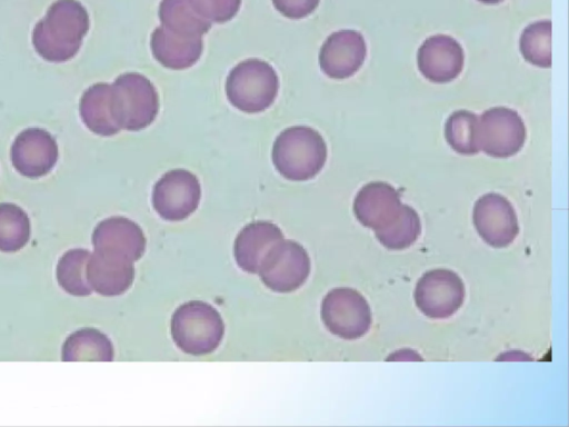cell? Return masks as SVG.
I'll list each match as a JSON object with an SVG mask.
<instances>
[{"instance_id": "obj_2", "label": "cell", "mask_w": 569, "mask_h": 427, "mask_svg": "<svg viewBox=\"0 0 569 427\" xmlns=\"http://www.w3.org/2000/svg\"><path fill=\"white\" fill-rule=\"evenodd\" d=\"M272 162L286 179L305 181L316 177L327 160L322 136L307 126L284 129L272 146Z\"/></svg>"}, {"instance_id": "obj_3", "label": "cell", "mask_w": 569, "mask_h": 427, "mask_svg": "<svg viewBox=\"0 0 569 427\" xmlns=\"http://www.w3.org/2000/svg\"><path fill=\"white\" fill-rule=\"evenodd\" d=\"M224 325L211 305L192 300L179 306L171 318V336L176 345L191 356L212 352L221 342Z\"/></svg>"}, {"instance_id": "obj_11", "label": "cell", "mask_w": 569, "mask_h": 427, "mask_svg": "<svg viewBox=\"0 0 569 427\" xmlns=\"http://www.w3.org/2000/svg\"><path fill=\"white\" fill-rule=\"evenodd\" d=\"M472 220L482 240L495 248L509 246L519 234L512 205L496 192L486 193L476 201Z\"/></svg>"}, {"instance_id": "obj_23", "label": "cell", "mask_w": 569, "mask_h": 427, "mask_svg": "<svg viewBox=\"0 0 569 427\" xmlns=\"http://www.w3.org/2000/svg\"><path fill=\"white\" fill-rule=\"evenodd\" d=\"M420 231L421 224L417 211L403 203L393 220L375 230L379 242L389 250L410 247L418 239Z\"/></svg>"}, {"instance_id": "obj_10", "label": "cell", "mask_w": 569, "mask_h": 427, "mask_svg": "<svg viewBox=\"0 0 569 427\" xmlns=\"http://www.w3.org/2000/svg\"><path fill=\"white\" fill-rule=\"evenodd\" d=\"M201 188L197 177L186 169L166 172L152 189V206L168 221H181L198 208Z\"/></svg>"}, {"instance_id": "obj_30", "label": "cell", "mask_w": 569, "mask_h": 427, "mask_svg": "<svg viewBox=\"0 0 569 427\" xmlns=\"http://www.w3.org/2000/svg\"><path fill=\"white\" fill-rule=\"evenodd\" d=\"M479 1H481L483 3L495 4V3H499L503 0H479Z\"/></svg>"}, {"instance_id": "obj_1", "label": "cell", "mask_w": 569, "mask_h": 427, "mask_svg": "<svg viewBox=\"0 0 569 427\" xmlns=\"http://www.w3.org/2000/svg\"><path fill=\"white\" fill-rule=\"evenodd\" d=\"M88 29L89 16L80 2L58 0L36 24L32 44L44 60L64 62L78 53Z\"/></svg>"}, {"instance_id": "obj_19", "label": "cell", "mask_w": 569, "mask_h": 427, "mask_svg": "<svg viewBox=\"0 0 569 427\" xmlns=\"http://www.w3.org/2000/svg\"><path fill=\"white\" fill-rule=\"evenodd\" d=\"M154 59L166 68L182 70L193 66L202 53V39L180 36L163 27L157 28L150 40Z\"/></svg>"}, {"instance_id": "obj_14", "label": "cell", "mask_w": 569, "mask_h": 427, "mask_svg": "<svg viewBox=\"0 0 569 427\" xmlns=\"http://www.w3.org/2000/svg\"><path fill=\"white\" fill-rule=\"evenodd\" d=\"M367 53L363 37L356 30H340L330 34L319 52L321 70L332 79H347L362 66Z\"/></svg>"}, {"instance_id": "obj_8", "label": "cell", "mask_w": 569, "mask_h": 427, "mask_svg": "<svg viewBox=\"0 0 569 427\" xmlns=\"http://www.w3.org/2000/svg\"><path fill=\"white\" fill-rule=\"evenodd\" d=\"M526 126L521 117L507 107L486 110L478 118L479 149L493 158H508L522 148Z\"/></svg>"}, {"instance_id": "obj_13", "label": "cell", "mask_w": 569, "mask_h": 427, "mask_svg": "<svg viewBox=\"0 0 569 427\" xmlns=\"http://www.w3.org/2000/svg\"><path fill=\"white\" fill-rule=\"evenodd\" d=\"M92 244L97 252L134 262L144 252L146 237L134 221L110 217L96 226Z\"/></svg>"}, {"instance_id": "obj_24", "label": "cell", "mask_w": 569, "mask_h": 427, "mask_svg": "<svg viewBox=\"0 0 569 427\" xmlns=\"http://www.w3.org/2000/svg\"><path fill=\"white\" fill-rule=\"evenodd\" d=\"M90 252L71 249L62 255L57 265V280L60 287L73 296H88L92 289L87 279V264Z\"/></svg>"}, {"instance_id": "obj_17", "label": "cell", "mask_w": 569, "mask_h": 427, "mask_svg": "<svg viewBox=\"0 0 569 427\" xmlns=\"http://www.w3.org/2000/svg\"><path fill=\"white\" fill-rule=\"evenodd\" d=\"M284 239L281 229L270 221H254L244 226L234 240L233 255L238 266L258 274L260 264L273 245Z\"/></svg>"}, {"instance_id": "obj_7", "label": "cell", "mask_w": 569, "mask_h": 427, "mask_svg": "<svg viewBox=\"0 0 569 427\" xmlns=\"http://www.w3.org/2000/svg\"><path fill=\"white\" fill-rule=\"evenodd\" d=\"M321 318L330 332L349 340L362 337L372 319L365 297L347 287L335 288L325 296Z\"/></svg>"}, {"instance_id": "obj_16", "label": "cell", "mask_w": 569, "mask_h": 427, "mask_svg": "<svg viewBox=\"0 0 569 427\" xmlns=\"http://www.w3.org/2000/svg\"><path fill=\"white\" fill-rule=\"evenodd\" d=\"M401 200L389 183L373 181L365 185L353 201V212L361 225L378 230L396 218Z\"/></svg>"}, {"instance_id": "obj_4", "label": "cell", "mask_w": 569, "mask_h": 427, "mask_svg": "<svg viewBox=\"0 0 569 427\" xmlns=\"http://www.w3.org/2000/svg\"><path fill=\"white\" fill-rule=\"evenodd\" d=\"M112 117L120 129L138 131L148 127L159 111V98L152 82L143 75L119 76L110 89Z\"/></svg>"}, {"instance_id": "obj_28", "label": "cell", "mask_w": 569, "mask_h": 427, "mask_svg": "<svg viewBox=\"0 0 569 427\" xmlns=\"http://www.w3.org/2000/svg\"><path fill=\"white\" fill-rule=\"evenodd\" d=\"M193 9L204 19L214 22L230 20L238 11L240 0H189Z\"/></svg>"}, {"instance_id": "obj_15", "label": "cell", "mask_w": 569, "mask_h": 427, "mask_svg": "<svg viewBox=\"0 0 569 427\" xmlns=\"http://www.w3.org/2000/svg\"><path fill=\"white\" fill-rule=\"evenodd\" d=\"M463 50L459 42L445 34L429 37L420 46L417 63L421 75L436 83L456 79L463 67Z\"/></svg>"}, {"instance_id": "obj_27", "label": "cell", "mask_w": 569, "mask_h": 427, "mask_svg": "<svg viewBox=\"0 0 569 427\" xmlns=\"http://www.w3.org/2000/svg\"><path fill=\"white\" fill-rule=\"evenodd\" d=\"M551 21L543 20L529 24L521 33L519 48L522 57L531 64L550 68Z\"/></svg>"}, {"instance_id": "obj_26", "label": "cell", "mask_w": 569, "mask_h": 427, "mask_svg": "<svg viewBox=\"0 0 569 427\" xmlns=\"http://www.w3.org/2000/svg\"><path fill=\"white\" fill-rule=\"evenodd\" d=\"M29 237L30 220L27 214L14 203H0V251L20 250Z\"/></svg>"}, {"instance_id": "obj_6", "label": "cell", "mask_w": 569, "mask_h": 427, "mask_svg": "<svg viewBox=\"0 0 569 427\" xmlns=\"http://www.w3.org/2000/svg\"><path fill=\"white\" fill-rule=\"evenodd\" d=\"M258 274L267 288L281 294L291 292L307 280L310 258L300 244L282 239L266 254Z\"/></svg>"}, {"instance_id": "obj_18", "label": "cell", "mask_w": 569, "mask_h": 427, "mask_svg": "<svg viewBox=\"0 0 569 427\" xmlns=\"http://www.w3.org/2000/svg\"><path fill=\"white\" fill-rule=\"evenodd\" d=\"M134 278L133 262L93 251L87 264V279L96 292L118 296L127 291Z\"/></svg>"}, {"instance_id": "obj_29", "label": "cell", "mask_w": 569, "mask_h": 427, "mask_svg": "<svg viewBox=\"0 0 569 427\" xmlns=\"http://www.w3.org/2000/svg\"><path fill=\"white\" fill-rule=\"evenodd\" d=\"M319 0H273V4L283 16L300 19L310 14Z\"/></svg>"}, {"instance_id": "obj_21", "label": "cell", "mask_w": 569, "mask_h": 427, "mask_svg": "<svg viewBox=\"0 0 569 427\" xmlns=\"http://www.w3.org/2000/svg\"><path fill=\"white\" fill-rule=\"evenodd\" d=\"M61 358L63 361H111L113 346L98 329L82 328L66 339Z\"/></svg>"}, {"instance_id": "obj_20", "label": "cell", "mask_w": 569, "mask_h": 427, "mask_svg": "<svg viewBox=\"0 0 569 427\" xmlns=\"http://www.w3.org/2000/svg\"><path fill=\"white\" fill-rule=\"evenodd\" d=\"M111 85L100 82L89 87L80 99V116L86 127L99 136H113L121 129L110 107Z\"/></svg>"}, {"instance_id": "obj_9", "label": "cell", "mask_w": 569, "mask_h": 427, "mask_svg": "<svg viewBox=\"0 0 569 427\" xmlns=\"http://www.w3.org/2000/svg\"><path fill=\"white\" fill-rule=\"evenodd\" d=\"M413 297L423 315L432 319H443L452 316L461 307L465 285L450 269H432L420 277Z\"/></svg>"}, {"instance_id": "obj_5", "label": "cell", "mask_w": 569, "mask_h": 427, "mask_svg": "<svg viewBox=\"0 0 569 427\" xmlns=\"http://www.w3.org/2000/svg\"><path fill=\"white\" fill-rule=\"evenodd\" d=\"M279 80L274 69L266 61L248 59L238 63L226 80V95L237 109L257 113L274 101Z\"/></svg>"}, {"instance_id": "obj_12", "label": "cell", "mask_w": 569, "mask_h": 427, "mask_svg": "<svg viewBox=\"0 0 569 427\" xmlns=\"http://www.w3.org/2000/svg\"><path fill=\"white\" fill-rule=\"evenodd\" d=\"M58 160L54 138L41 128L21 131L11 146L13 167L27 178H40L49 173Z\"/></svg>"}, {"instance_id": "obj_25", "label": "cell", "mask_w": 569, "mask_h": 427, "mask_svg": "<svg viewBox=\"0 0 569 427\" xmlns=\"http://www.w3.org/2000/svg\"><path fill=\"white\" fill-rule=\"evenodd\" d=\"M445 137L456 152L477 153L480 150L477 115L468 110H458L451 113L445 125Z\"/></svg>"}, {"instance_id": "obj_22", "label": "cell", "mask_w": 569, "mask_h": 427, "mask_svg": "<svg viewBox=\"0 0 569 427\" xmlns=\"http://www.w3.org/2000/svg\"><path fill=\"white\" fill-rule=\"evenodd\" d=\"M159 16L163 28L180 36L201 38L211 27L189 0H163Z\"/></svg>"}]
</instances>
